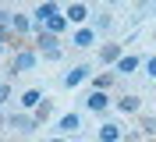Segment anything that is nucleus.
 I'll return each mask as SVG.
<instances>
[{
    "mask_svg": "<svg viewBox=\"0 0 156 142\" xmlns=\"http://www.w3.org/2000/svg\"><path fill=\"white\" fill-rule=\"evenodd\" d=\"M39 50H43V53H57V36H53V32H46V28H39Z\"/></svg>",
    "mask_w": 156,
    "mask_h": 142,
    "instance_id": "423d86ee",
    "label": "nucleus"
},
{
    "mask_svg": "<svg viewBox=\"0 0 156 142\" xmlns=\"http://www.w3.org/2000/svg\"><path fill=\"white\" fill-rule=\"evenodd\" d=\"M46 117H50V103H46V100H43V103L36 107V121L43 124V121H46Z\"/></svg>",
    "mask_w": 156,
    "mask_h": 142,
    "instance_id": "a211bd4d",
    "label": "nucleus"
},
{
    "mask_svg": "<svg viewBox=\"0 0 156 142\" xmlns=\"http://www.w3.org/2000/svg\"><path fill=\"white\" fill-rule=\"evenodd\" d=\"M89 75H92V71H89L85 64H78V67H71L68 75H64V85H68V89H75V85H82V82H85Z\"/></svg>",
    "mask_w": 156,
    "mask_h": 142,
    "instance_id": "7ed1b4c3",
    "label": "nucleus"
},
{
    "mask_svg": "<svg viewBox=\"0 0 156 142\" xmlns=\"http://www.w3.org/2000/svg\"><path fill=\"white\" fill-rule=\"evenodd\" d=\"M39 103H43V93H39V89H29V93L21 96V107H29V110H36Z\"/></svg>",
    "mask_w": 156,
    "mask_h": 142,
    "instance_id": "ddd939ff",
    "label": "nucleus"
},
{
    "mask_svg": "<svg viewBox=\"0 0 156 142\" xmlns=\"http://www.w3.org/2000/svg\"><path fill=\"white\" fill-rule=\"evenodd\" d=\"M135 67H138V57H131V53H128V57H121V60L114 64V75H131Z\"/></svg>",
    "mask_w": 156,
    "mask_h": 142,
    "instance_id": "1a4fd4ad",
    "label": "nucleus"
},
{
    "mask_svg": "<svg viewBox=\"0 0 156 142\" xmlns=\"http://www.w3.org/2000/svg\"><path fill=\"white\" fill-rule=\"evenodd\" d=\"M149 142H156V139H149Z\"/></svg>",
    "mask_w": 156,
    "mask_h": 142,
    "instance_id": "393cba45",
    "label": "nucleus"
},
{
    "mask_svg": "<svg viewBox=\"0 0 156 142\" xmlns=\"http://www.w3.org/2000/svg\"><path fill=\"white\" fill-rule=\"evenodd\" d=\"M146 75L156 78V57H149V60H146Z\"/></svg>",
    "mask_w": 156,
    "mask_h": 142,
    "instance_id": "aec40b11",
    "label": "nucleus"
},
{
    "mask_svg": "<svg viewBox=\"0 0 156 142\" xmlns=\"http://www.w3.org/2000/svg\"><path fill=\"white\" fill-rule=\"evenodd\" d=\"M11 28H14L18 36H25V32H29V18H25V14H11Z\"/></svg>",
    "mask_w": 156,
    "mask_h": 142,
    "instance_id": "2eb2a0df",
    "label": "nucleus"
},
{
    "mask_svg": "<svg viewBox=\"0 0 156 142\" xmlns=\"http://www.w3.org/2000/svg\"><path fill=\"white\" fill-rule=\"evenodd\" d=\"M50 142H64V139H50Z\"/></svg>",
    "mask_w": 156,
    "mask_h": 142,
    "instance_id": "5701e85b",
    "label": "nucleus"
},
{
    "mask_svg": "<svg viewBox=\"0 0 156 142\" xmlns=\"http://www.w3.org/2000/svg\"><path fill=\"white\" fill-rule=\"evenodd\" d=\"M64 28H68V18H64V14H53V18L46 21V32H53V36H57V32H64Z\"/></svg>",
    "mask_w": 156,
    "mask_h": 142,
    "instance_id": "4468645a",
    "label": "nucleus"
},
{
    "mask_svg": "<svg viewBox=\"0 0 156 142\" xmlns=\"http://www.w3.org/2000/svg\"><path fill=\"white\" fill-rule=\"evenodd\" d=\"M57 128L60 132H78V128H82V117H78V114H64L57 121Z\"/></svg>",
    "mask_w": 156,
    "mask_h": 142,
    "instance_id": "9b49d317",
    "label": "nucleus"
},
{
    "mask_svg": "<svg viewBox=\"0 0 156 142\" xmlns=\"http://www.w3.org/2000/svg\"><path fill=\"white\" fill-rule=\"evenodd\" d=\"M149 132H156V117H153V121H149Z\"/></svg>",
    "mask_w": 156,
    "mask_h": 142,
    "instance_id": "4be33fe9",
    "label": "nucleus"
},
{
    "mask_svg": "<svg viewBox=\"0 0 156 142\" xmlns=\"http://www.w3.org/2000/svg\"><path fill=\"white\" fill-rule=\"evenodd\" d=\"M7 32H14V28H11V14L0 11V39H7Z\"/></svg>",
    "mask_w": 156,
    "mask_h": 142,
    "instance_id": "f3484780",
    "label": "nucleus"
},
{
    "mask_svg": "<svg viewBox=\"0 0 156 142\" xmlns=\"http://www.w3.org/2000/svg\"><path fill=\"white\" fill-rule=\"evenodd\" d=\"M64 18H68V21H75V25H78V21H85V18H89V7L75 0V4H71V7L64 11Z\"/></svg>",
    "mask_w": 156,
    "mask_h": 142,
    "instance_id": "6e6552de",
    "label": "nucleus"
},
{
    "mask_svg": "<svg viewBox=\"0 0 156 142\" xmlns=\"http://www.w3.org/2000/svg\"><path fill=\"white\" fill-rule=\"evenodd\" d=\"M92 82H96V89H99V93H103V89H107V85L114 82V75H96V78H92Z\"/></svg>",
    "mask_w": 156,
    "mask_h": 142,
    "instance_id": "6ab92c4d",
    "label": "nucleus"
},
{
    "mask_svg": "<svg viewBox=\"0 0 156 142\" xmlns=\"http://www.w3.org/2000/svg\"><path fill=\"white\" fill-rule=\"evenodd\" d=\"M53 14H60V11H57V4H53V0H46V4H39V7H36V21H39V28L46 25V21L53 18Z\"/></svg>",
    "mask_w": 156,
    "mask_h": 142,
    "instance_id": "39448f33",
    "label": "nucleus"
},
{
    "mask_svg": "<svg viewBox=\"0 0 156 142\" xmlns=\"http://www.w3.org/2000/svg\"><path fill=\"white\" fill-rule=\"evenodd\" d=\"M107 103H110V100H107V93H99V89L85 100V107H89V110H96V114H99V110H107Z\"/></svg>",
    "mask_w": 156,
    "mask_h": 142,
    "instance_id": "f8f14e48",
    "label": "nucleus"
},
{
    "mask_svg": "<svg viewBox=\"0 0 156 142\" xmlns=\"http://www.w3.org/2000/svg\"><path fill=\"white\" fill-rule=\"evenodd\" d=\"M117 107H121L124 114H135V110H138V96H121V103H117Z\"/></svg>",
    "mask_w": 156,
    "mask_h": 142,
    "instance_id": "dca6fc26",
    "label": "nucleus"
},
{
    "mask_svg": "<svg viewBox=\"0 0 156 142\" xmlns=\"http://www.w3.org/2000/svg\"><path fill=\"white\" fill-rule=\"evenodd\" d=\"M107 4H117V0H107Z\"/></svg>",
    "mask_w": 156,
    "mask_h": 142,
    "instance_id": "b1692460",
    "label": "nucleus"
},
{
    "mask_svg": "<svg viewBox=\"0 0 156 142\" xmlns=\"http://www.w3.org/2000/svg\"><path fill=\"white\" fill-rule=\"evenodd\" d=\"M11 128H18L21 135H32L39 128V121L36 117H29V114H14V117H11Z\"/></svg>",
    "mask_w": 156,
    "mask_h": 142,
    "instance_id": "f03ea898",
    "label": "nucleus"
},
{
    "mask_svg": "<svg viewBox=\"0 0 156 142\" xmlns=\"http://www.w3.org/2000/svg\"><path fill=\"white\" fill-rule=\"evenodd\" d=\"M99 142H121V128H117L114 121H107L99 128Z\"/></svg>",
    "mask_w": 156,
    "mask_h": 142,
    "instance_id": "9d476101",
    "label": "nucleus"
},
{
    "mask_svg": "<svg viewBox=\"0 0 156 142\" xmlns=\"http://www.w3.org/2000/svg\"><path fill=\"white\" fill-rule=\"evenodd\" d=\"M71 43H75L78 50H85V46H92V43H96V28H78L75 36H71Z\"/></svg>",
    "mask_w": 156,
    "mask_h": 142,
    "instance_id": "20e7f679",
    "label": "nucleus"
},
{
    "mask_svg": "<svg viewBox=\"0 0 156 142\" xmlns=\"http://www.w3.org/2000/svg\"><path fill=\"white\" fill-rule=\"evenodd\" d=\"M99 60H103V64H117V60H121V46H117V43L99 46Z\"/></svg>",
    "mask_w": 156,
    "mask_h": 142,
    "instance_id": "0eeeda50",
    "label": "nucleus"
},
{
    "mask_svg": "<svg viewBox=\"0 0 156 142\" xmlns=\"http://www.w3.org/2000/svg\"><path fill=\"white\" fill-rule=\"evenodd\" d=\"M7 96H11V89L4 85V89H0V107H4V100H7Z\"/></svg>",
    "mask_w": 156,
    "mask_h": 142,
    "instance_id": "412c9836",
    "label": "nucleus"
},
{
    "mask_svg": "<svg viewBox=\"0 0 156 142\" xmlns=\"http://www.w3.org/2000/svg\"><path fill=\"white\" fill-rule=\"evenodd\" d=\"M36 60H39V57L32 53V50H18V53H14V60H11V71H14V75H18V71H32V67H36Z\"/></svg>",
    "mask_w": 156,
    "mask_h": 142,
    "instance_id": "f257e3e1",
    "label": "nucleus"
},
{
    "mask_svg": "<svg viewBox=\"0 0 156 142\" xmlns=\"http://www.w3.org/2000/svg\"><path fill=\"white\" fill-rule=\"evenodd\" d=\"M0 89H4V85H0Z\"/></svg>",
    "mask_w": 156,
    "mask_h": 142,
    "instance_id": "a878e982",
    "label": "nucleus"
}]
</instances>
